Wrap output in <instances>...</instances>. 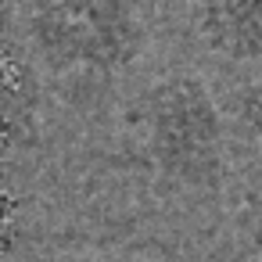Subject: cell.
Masks as SVG:
<instances>
[{
    "mask_svg": "<svg viewBox=\"0 0 262 262\" xmlns=\"http://www.w3.org/2000/svg\"><path fill=\"white\" fill-rule=\"evenodd\" d=\"M230 241L237 262H262V187H251L237 198L230 219Z\"/></svg>",
    "mask_w": 262,
    "mask_h": 262,
    "instance_id": "cell-5",
    "label": "cell"
},
{
    "mask_svg": "<svg viewBox=\"0 0 262 262\" xmlns=\"http://www.w3.org/2000/svg\"><path fill=\"white\" fill-rule=\"evenodd\" d=\"M22 33L47 76L79 83L126 76L151 47V29L133 0H33Z\"/></svg>",
    "mask_w": 262,
    "mask_h": 262,
    "instance_id": "cell-2",
    "label": "cell"
},
{
    "mask_svg": "<svg viewBox=\"0 0 262 262\" xmlns=\"http://www.w3.org/2000/svg\"><path fill=\"white\" fill-rule=\"evenodd\" d=\"M137 162L169 190H215L226 176V115L194 72H162L122 108Z\"/></svg>",
    "mask_w": 262,
    "mask_h": 262,
    "instance_id": "cell-1",
    "label": "cell"
},
{
    "mask_svg": "<svg viewBox=\"0 0 262 262\" xmlns=\"http://www.w3.org/2000/svg\"><path fill=\"white\" fill-rule=\"evenodd\" d=\"M61 262H119V258H104V255H65Z\"/></svg>",
    "mask_w": 262,
    "mask_h": 262,
    "instance_id": "cell-7",
    "label": "cell"
},
{
    "mask_svg": "<svg viewBox=\"0 0 262 262\" xmlns=\"http://www.w3.org/2000/svg\"><path fill=\"white\" fill-rule=\"evenodd\" d=\"M190 29L201 51L226 65L262 61V0H190Z\"/></svg>",
    "mask_w": 262,
    "mask_h": 262,
    "instance_id": "cell-3",
    "label": "cell"
},
{
    "mask_svg": "<svg viewBox=\"0 0 262 262\" xmlns=\"http://www.w3.org/2000/svg\"><path fill=\"white\" fill-rule=\"evenodd\" d=\"M43 133V69L29 47H4V140L8 155L33 151Z\"/></svg>",
    "mask_w": 262,
    "mask_h": 262,
    "instance_id": "cell-4",
    "label": "cell"
},
{
    "mask_svg": "<svg viewBox=\"0 0 262 262\" xmlns=\"http://www.w3.org/2000/svg\"><path fill=\"white\" fill-rule=\"evenodd\" d=\"M233 119L241 126V133L262 147V72H255L251 79H244L233 94Z\"/></svg>",
    "mask_w": 262,
    "mask_h": 262,
    "instance_id": "cell-6",
    "label": "cell"
}]
</instances>
